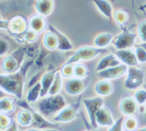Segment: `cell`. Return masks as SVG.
I'll list each match as a JSON object with an SVG mask.
<instances>
[{
	"mask_svg": "<svg viewBox=\"0 0 146 131\" xmlns=\"http://www.w3.org/2000/svg\"><path fill=\"white\" fill-rule=\"evenodd\" d=\"M35 57L24 62L17 72L0 75L1 91L13 95L17 99H23V93L26 81V76L34 62Z\"/></svg>",
	"mask_w": 146,
	"mask_h": 131,
	"instance_id": "6da1fadb",
	"label": "cell"
},
{
	"mask_svg": "<svg viewBox=\"0 0 146 131\" xmlns=\"http://www.w3.org/2000/svg\"><path fill=\"white\" fill-rule=\"evenodd\" d=\"M38 108L40 114L45 117H50L58 114L66 106V100L61 94L44 96L38 102Z\"/></svg>",
	"mask_w": 146,
	"mask_h": 131,
	"instance_id": "7a4b0ae2",
	"label": "cell"
},
{
	"mask_svg": "<svg viewBox=\"0 0 146 131\" xmlns=\"http://www.w3.org/2000/svg\"><path fill=\"white\" fill-rule=\"evenodd\" d=\"M16 104L22 108L29 110L33 115V123L31 126L34 128L46 130V129H60V126L58 123H52L47 120L44 116L38 111H35L33 107L29 105V103L24 99H17Z\"/></svg>",
	"mask_w": 146,
	"mask_h": 131,
	"instance_id": "3957f363",
	"label": "cell"
},
{
	"mask_svg": "<svg viewBox=\"0 0 146 131\" xmlns=\"http://www.w3.org/2000/svg\"><path fill=\"white\" fill-rule=\"evenodd\" d=\"M25 56L26 53L23 47L13 50L12 53L7 55L2 59L1 62V70L7 73L17 72L23 65Z\"/></svg>",
	"mask_w": 146,
	"mask_h": 131,
	"instance_id": "277c9868",
	"label": "cell"
},
{
	"mask_svg": "<svg viewBox=\"0 0 146 131\" xmlns=\"http://www.w3.org/2000/svg\"><path fill=\"white\" fill-rule=\"evenodd\" d=\"M29 29L28 21L23 15H15L9 19V24L7 31L15 37L19 43L26 42L23 35Z\"/></svg>",
	"mask_w": 146,
	"mask_h": 131,
	"instance_id": "5b68a950",
	"label": "cell"
},
{
	"mask_svg": "<svg viewBox=\"0 0 146 131\" xmlns=\"http://www.w3.org/2000/svg\"><path fill=\"white\" fill-rule=\"evenodd\" d=\"M108 52L107 49L99 48L93 46L85 45L78 48L69 59L65 62L66 64H76L79 61L91 60L100 55L105 54Z\"/></svg>",
	"mask_w": 146,
	"mask_h": 131,
	"instance_id": "8992f818",
	"label": "cell"
},
{
	"mask_svg": "<svg viewBox=\"0 0 146 131\" xmlns=\"http://www.w3.org/2000/svg\"><path fill=\"white\" fill-rule=\"evenodd\" d=\"M145 72L136 67H129L124 87L129 90H135L143 84Z\"/></svg>",
	"mask_w": 146,
	"mask_h": 131,
	"instance_id": "52a82bcc",
	"label": "cell"
},
{
	"mask_svg": "<svg viewBox=\"0 0 146 131\" xmlns=\"http://www.w3.org/2000/svg\"><path fill=\"white\" fill-rule=\"evenodd\" d=\"M82 94L79 95L78 100L68 106H65L61 110L56 116L53 118L54 121L57 123H68L74 120L78 115V110L80 108V102H81Z\"/></svg>",
	"mask_w": 146,
	"mask_h": 131,
	"instance_id": "ba28073f",
	"label": "cell"
},
{
	"mask_svg": "<svg viewBox=\"0 0 146 131\" xmlns=\"http://www.w3.org/2000/svg\"><path fill=\"white\" fill-rule=\"evenodd\" d=\"M121 31V33L113 38L112 45L117 50L131 48L135 45L137 34L130 32L127 28Z\"/></svg>",
	"mask_w": 146,
	"mask_h": 131,
	"instance_id": "9c48e42d",
	"label": "cell"
},
{
	"mask_svg": "<svg viewBox=\"0 0 146 131\" xmlns=\"http://www.w3.org/2000/svg\"><path fill=\"white\" fill-rule=\"evenodd\" d=\"M86 111L90 119V126L93 129H97L98 125L95 120V116L98 111L104 106V101L100 97H94L83 100Z\"/></svg>",
	"mask_w": 146,
	"mask_h": 131,
	"instance_id": "30bf717a",
	"label": "cell"
},
{
	"mask_svg": "<svg viewBox=\"0 0 146 131\" xmlns=\"http://www.w3.org/2000/svg\"><path fill=\"white\" fill-rule=\"evenodd\" d=\"M89 77L86 78H70L65 83V91L71 96L80 95L87 88L89 84Z\"/></svg>",
	"mask_w": 146,
	"mask_h": 131,
	"instance_id": "8fae6325",
	"label": "cell"
},
{
	"mask_svg": "<svg viewBox=\"0 0 146 131\" xmlns=\"http://www.w3.org/2000/svg\"><path fill=\"white\" fill-rule=\"evenodd\" d=\"M128 68L129 67L127 65L121 63L117 66L107 68L106 70L97 72V74L98 77L104 80H115L124 75L128 72Z\"/></svg>",
	"mask_w": 146,
	"mask_h": 131,
	"instance_id": "7c38bea8",
	"label": "cell"
},
{
	"mask_svg": "<svg viewBox=\"0 0 146 131\" xmlns=\"http://www.w3.org/2000/svg\"><path fill=\"white\" fill-rule=\"evenodd\" d=\"M138 104L135 99L130 96L121 98L119 103V110L125 116H135L138 112Z\"/></svg>",
	"mask_w": 146,
	"mask_h": 131,
	"instance_id": "4fadbf2b",
	"label": "cell"
},
{
	"mask_svg": "<svg viewBox=\"0 0 146 131\" xmlns=\"http://www.w3.org/2000/svg\"><path fill=\"white\" fill-rule=\"evenodd\" d=\"M61 70L60 68H57L56 69L52 70H47V72H44L42 75L41 80H40V83H41V95L40 98H43L48 94L49 90L54 80L55 75L56 72H59Z\"/></svg>",
	"mask_w": 146,
	"mask_h": 131,
	"instance_id": "5bb4252c",
	"label": "cell"
},
{
	"mask_svg": "<svg viewBox=\"0 0 146 131\" xmlns=\"http://www.w3.org/2000/svg\"><path fill=\"white\" fill-rule=\"evenodd\" d=\"M116 55L122 63L127 65L128 67H136L139 63L135 51L131 48L117 50Z\"/></svg>",
	"mask_w": 146,
	"mask_h": 131,
	"instance_id": "9a60e30c",
	"label": "cell"
},
{
	"mask_svg": "<svg viewBox=\"0 0 146 131\" xmlns=\"http://www.w3.org/2000/svg\"><path fill=\"white\" fill-rule=\"evenodd\" d=\"M95 120L98 126L111 127L115 122L114 121L110 110L107 106H103L98 111L95 116Z\"/></svg>",
	"mask_w": 146,
	"mask_h": 131,
	"instance_id": "2e32d148",
	"label": "cell"
},
{
	"mask_svg": "<svg viewBox=\"0 0 146 131\" xmlns=\"http://www.w3.org/2000/svg\"><path fill=\"white\" fill-rule=\"evenodd\" d=\"M48 29L50 31L53 32L56 35L58 41V47L57 50L59 51H68L72 50L74 46L71 41L65 35H64L62 32L57 30L55 27H54L52 24L48 25Z\"/></svg>",
	"mask_w": 146,
	"mask_h": 131,
	"instance_id": "e0dca14e",
	"label": "cell"
},
{
	"mask_svg": "<svg viewBox=\"0 0 146 131\" xmlns=\"http://www.w3.org/2000/svg\"><path fill=\"white\" fill-rule=\"evenodd\" d=\"M29 29L36 32L38 34L42 33L47 27V23L44 16L39 14H34L28 20Z\"/></svg>",
	"mask_w": 146,
	"mask_h": 131,
	"instance_id": "ac0fdd59",
	"label": "cell"
},
{
	"mask_svg": "<svg viewBox=\"0 0 146 131\" xmlns=\"http://www.w3.org/2000/svg\"><path fill=\"white\" fill-rule=\"evenodd\" d=\"M121 64V61L117 57L116 55H107L102 57L100 59V61L98 62L95 70H96L97 72H100V71L106 70L107 68L117 66V65H119Z\"/></svg>",
	"mask_w": 146,
	"mask_h": 131,
	"instance_id": "d6986e66",
	"label": "cell"
},
{
	"mask_svg": "<svg viewBox=\"0 0 146 131\" xmlns=\"http://www.w3.org/2000/svg\"><path fill=\"white\" fill-rule=\"evenodd\" d=\"M35 7L38 13L43 16H47L52 12L54 7V0H38L35 3Z\"/></svg>",
	"mask_w": 146,
	"mask_h": 131,
	"instance_id": "ffe728a7",
	"label": "cell"
},
{
	"mask_svg": "<svg viewBox=\"0 0 146 131\" xmlns=\"http://www.w3.org/2000/svg\"><path fill=\"white\" fill-rule=\"evenodd\" d=\"M50 50H47L43 44H41V48H40V51L39 54L35 57L34 59V62L33 64L32 67H33V69L36 70L37 72L40 71L42 68L44 67L45 63L47 62V57L50 55Z\"/></svg>",
	"mask_w": 146,
	"mask_h": 131,
	"instance_id": "44dd1931",
	"label": "cell"
},
{
	"mask_svg": "<svg viewBox=\"0 0 146 131\" xmlns=\"http://www.w3.org/2000/svg\"><path fill=\"white\" fill-rule=\"evenodd\" d=\"M114 85L111 82L107 80L99 81L95 86V90L100 96H106L111 94L114 91Z\"/></svg>",
	"mask_w": 146,
	"mask_h": 131,
	"instance_id": "7402d4cb",
	"label": "cell"
},
{
	"mask_svg": "<svg viewBox=\"0 0 146 131\" xmlns=\"http://www.w3.org/2000/svg\"><path fill=\"white\" fill-rule=\"evenodd\" d=\"M93 1L98 9L101 11L107 18H108L111 23L112 19V7L107 0H89Z\"/></svg>",
	"mask_w": 146,
	"mask_h": 131,
	"instance_id": "603a6c76",
	"label": "cell"
},
{
	"mask_svg": "<svg viewBox=\"0 0 146 131\" xmlns=\"http://www.w3.org/2000/svg\"><path fill=\"white\" fill-rule=\"evenodd\" d=\"M16 120L19 125L24 127L31 126L33 123V115L29 110L23 108L16 115Z\"/></svg>",
	"mask_w": 146,
	"mask_h": 131,
	"instance_id": "cb8c5ba5",
	"label": "cell"
},
{
	"mask_svg": "<svg viewBox=\"0 0 146 131\" xmlns=\"http://www.w3.org/2000/svg\"><path fill=\"white\" fill-rule=\"evenodd\" d=\"M16 110V101L8 96L2 97L0 100V111L7 114H12Z\"/></svg>",
	"mask_w": 146,
	"mask_h": 131,
	"instance_id": "d4e9b609",
	"label": "cell"
},
{
	"mask_svg": "<svg viewBox=\"0 0 146 131\" xmlns=\"http://www.w3.org/2000/svg\"><path fill=\"white\" fill-rule=\"evenodd\" d=\"M43 45L49 50H54L58 47V41L56 35L52 31L45 33L43 38Z\"/></svg>",
	"mask_w": 146,
	"mask_h": 131,
	"instance_id": "484cf974",
	"label": "cell"
},
{
	"mask_svg": "<svg viewBox=\"0 0 146 131\" xmlns=\"http://www.w3.org/2000/svg\"><path fill=\"white\" fill-rule=\"evenodd\" d=\"M41 89L42 87L40 82H38L32 87L30 88L28 94H27V102L29 104L38 102L39 98H40V95H41Z\"/></svg>",
	"mask_w": 146,
	"mask_h": 131,
	"instance_id": "4316f807",
	"label": "cell"
},
{
	"mask_svg": "<svg viewBox=\"0 0 146 131\" xmlns=\"http://www.w3.org/2000/svg\"><path fill=\"white\" fill-rule=\"evenodd\" d=\"M113 40V35L108 33H102L95 38L94 43L99 48H105L111 43Z\"/></svg>",
	"mask_w": 146,
	"mask_h": 131,
	"instance_id": "83f0119b",
	"label": "cell"
},
{
	"mask_svg": "<svg viewBox=\"0 0 146 131\" xmlns=\"http://www.w3.org/2000/svg\"><path fill=\"white\" fill-rule=\"evenodd\" d=\"M139 121L135 116H127L123 118V128L126 131H137Z\"/></svg>",
	"mask_w": 146,
	"mask_h": 131,
	"instance_id": "f1b7e54d",
	"label": "cell"
},
{
	"mask_svg": "<svg viewBox=\"0 0 146 131\" xmlns=\"http://www.w3.org/2000/svg\"><path fill=\"white\" fill-rule=\"evenodd\" d=\"M114 19L117 24L119 26L121 29L123 30L126 29V23L129 19V14L126 10L122 9L117 10L114 14Z\"/></svg>",
	"mask_w": 146,
	"mask_h": 131,
	"instance_id": "f546056e",
	"label": "cell"
},
{
	"mask_svg": "<svg viewBox=\"0 0 146 131\" xmlns=\"http://www.w3.org/2000/svg\"><path fill=\"white\" fill-rule=\"evenodd\" d=\"M23 47L25 53H26V55L30 58L33 59L39 54L40 48H41V44L38 43V42L27 43Z\"/></svg>",
	"mask_w": 146,
	"mask_h": 131,
	"instance_id": "4dcf8cb0",
	"label": "cell"
},
{
	"mask_svg": "<svg viewBox=\"0 0 146 131\" xmlns=\"http://www.w3.org/2000/svg\"><path fill=\"white\" fill-rule=\"evenodd\" d=\"M62 88V74H61L60 70L59 72H56V75H55L54 80L52 84L51 87H50V90H49L48 95L52 96V95L59 94L60 92L61 89Z\"/></svg>",
	"mask_w": 146,
	"mask_h": 131,
	"instance_id": "1f68e13d",
	"label": "cell"
},
{
	"mask_svg": "<svg viewBox=\"0 0 146 131\" xmlns=\"http://www.w3.org/2000/svg\"><path fill=\"white\" fill-rule=\"evenodd\" d=\"M89 77L88 69L85 65L81 63H76L74 65V77L86 78Z\"/></svg>",
	"mask_w": 146,
	"mask_h": 131,
	"instance_id": "d6a6232c",
	"label": "cell"
},
{
	"mask_svg": "<svg viewBox=\"0 0 146 131\" xmlns=\"http://www.w3.org/2000/svg\"><path fill=\"white\" fill-rule=\"evenodd\" d=\"M74 65L75 64H64L61 67L60 70V72L62 77H66V78L74 77Z\"/></svg>",
	"mask_w": 146,
	"mask_h": 131,
	"instance_id": "836d02e7",
	"label": "cell"
},
{
	"mask_svg": "<svg viewBox=\"0 0 146 131\" xmlns=\"http://www.w3.org/2000/svg\"><path fill=\"white\" fill-rule=\"evenodd\" d=\"M13 119L12 117L10 116L9 114L5 113H1L0 116V128L1 130H5L7 128L9 127L13 122Z\"/></svg>",
	"mask_w": 146,
	"mask_h": 131,
	"instance_id": "e575fe53",
	"label": "cell"
},
{
	"mask_svg": "<svg viewBox=\"0 0 146 131\" xmlns=\"http://www.w3.org/2000/svg\"><path fill=\"white\" fill-rule=\"evenodd\" d=\"M135 53L139 63H146V50L143 47L135 45Z\"/></svg>",
	"mask_w": 146,
	"mask_h": 131,
	"instance_id": "d590c367",
	"label": "cell"
},
{
	"mask_svg": "<svg viewBox=\"0 0 146 131\" xmlns=\"http://www.w3.org/2000/svg\"><path fill=\"white\" fill-rule=\"evenodd\" d=\"M38 35L39 34L37 33L36 32L29 29L23 34V37L26 42L28 43H35L38 41Z\"/></svg>",
	"mask_w": 146,
	"mask_h": 131,
	"instance_id": "8d00e7d4",
	"label": "cell"
},
{
	"mask_svg": "<svg viewBox=\"0 0 146 131\" xmlns=\"http://www.w3.org/2000/svg\"><path fill=\"white\" fill-rule=\"evenodd\" d=\"M10 47H11V45H10L9 41L6 38L1 37V39H0V49H1L0 54H1V57H3V56L5 57L7 55H9L8 53L10 50Z\"/></svg>",
	"mask_w": 146,
	"mask_h": 131,
	"instance_id": "74e56055",
	"label": "cell"
},
{
	"mask_svg": "<svg viewBox=\"0 0 146 131\" xmlns=\"http://www.w3.org/2000/svg\"><path fill=\"white\" fill-rule=\"evenodd\" d=\"M134 99L138 105H143L146 103V89H142L137 91L134 94Z\"/></svg>",
	"mask_w": 146,
	"mask_h": 131,
	"instance_id": "f35d334b",
	"label": "cell"
},
{
	"mask_svg": "<svg viewBox=\"0 0 146 131\" xmlns=\"http://www.w3.org/2000/svg\"><path fill=\"white\" fill-rule=\"evenodd\" d=\"M138 33L143 43H146V20H143L138 24Z\"/></svg>",
	"mask_w": 146,
	"mask_h": 131,
	"instance_id": "ab89813d",
	"label": "cell"
},
{
	"mask_svg": "<svg viewBox=\"0 0 146 131\" xmlns=\"http://www.w3.org/2000/svg\"><path fill=\"white\" fill-rule=\"evenodd\" d=\"M123 118H119V119H117V121H115L114 125L111 126L107 131H123Z\"/></svg>",
	"mask_w": 146,
	"mask_h": 131,
	"instance_id": "60d3db41",
	"label": "cell"
},
{
	"mask_svg": "<svg viewBox=\"0 0 146 131\" xmlns=\"http://www.w3.org/2000/svg\"><path fill=\"white\" fill-rule=\"evenodd\" d=\"M4 131H18V126L15 120H13L12 124L9 127L7 128Z\"/></svg>",
	"mask_w": 146,
	"mask_h": 131,
	"instance_id": "b9f144b4",
	"label": "cell"
},
{
	"mask_svg": "<svg viewBox=\"0 0 146 131\" xmlns=\"http://www.w3.org/2000/svg\"><path fill=\"white\" fill-rule=\"evenodd\" d=\"M8 24H9V20H3L1 19V21H0V25H1V29L7 30L8 29Z\"/></svg>",
	"mask_w": 146,
	"mask_h": 131,
	"instance_id": "7bdbcfd3",
	"label": "cell"
},
{
	"mask_svg": "<svg viewBox=\"0 0 146 131\" xmlns=\"http://www.w3.org/2000/svg\"><path fill=\"white\" fill-rule=\"evenodd\" d=\"M145 9H146V3L145 4H143V5L140 6L139 10H141V11H145Z\"/></svg>",
	"mask_w": 146,
	"mask_h": 131,
	"instance_id": "ee69618b",
	"label": "cell"
},
{
	"mask_svg": "<svg viewBox=\"0 0 146 131\" xmlns=\"http://www.w3.org/2000/svg\"><path fill=\"white\" fill-rule=\"evenodd\" d=\"M26 131H43V130H40V129L38 128H32L27 129Z\"/></svg>",
	"mask_w": 146,
	"mask_h": 131,
	"instance_id": "f6af8a7d",
	"label": "cell"
},
{
	"mask_svg": "<svg viewBox=\"0 0 146 131\" xmlns=\"http://www.w3.org/2000/svg\"><path fill=\"white\" fill-rule=\"evenodd\" d=\"M138 45L141 46V47H143V48L146 50V43H141V44H138Z\"/></svg>",
	"mask_w": 146,
	"mask_h": 131,
	"instance_id": "bcb514c9",
	"label": "cell"
},
{
	"mask_svg": "<svg viewBox=\"0 0 146 131\" xmlns=\"http://www.w3.org/2000/svg\"><path fill=\"white\" fill-rule=\"evenodd\" d=\"M43 131H61L59 129H46L43 130Z\"/></svg>",
	"mask_w": 146,
	"mask_h": 131,
	"instance_id": "7dc6e473",
	"label": "cell"
},
{
	"mask_svg": "<svg viewBox=\"0 0 146 131\" xmlns=\"http://www.w3.org/2000/svg\"><path fill=\"white\" fill-rule=\"evenodd\" d=\"M137 131H146V126L145 127L142 128H141V129H138Z\"/></svg>",
	"mask_w": 146,
	"mask_h": 131,
	"instance_id": "c3c4849f",
	"label": "cell"
},
{
	"mask_svg": "<svg viewBox=\"0 0 146 131\" xmlns=\"http://www.w3.org/2000/svg\"><path fill=\"white\" fill-rule=\"evenodd\" d=\"M86 131H100V130H99V129H93V130H86Z\"/></svg>",
	"mask_w": 146,
	"mask_h": 131,
	"instance_id": "681fc988",
	"label": "cell"
},
{
	"mask_svg": "<svg viewBox=\"0 0 146 131\" xmlns=\"http://www.w3.org/2000/svg\"><path fill=\"white\" fill-rule=\"evenodd\" d=\"M143 87H144V89H146V84H144ZM145 108H146V106H145ZM145 119H146V110H145Z\"/></svg>",
	"mask_w": 146,
	"mask_h": 131,
	"instance_id": "f907efd6",
	"label": "cell"
},
{
	"mask_svg": "<svg viewBox=\"0 0 146 131\" xmlns=\"http://www.w3.org/2000/svg\"><path fill=\"white\" fill-rule=\"evenodd\" d=\"M134 1L135 0H131V3H132V7H134Z\"/></svg>",
	"mask_w": 146,
	"mask_h": 131,
	"instance_id": "816d5d0a",
	"label": "cell"
},
{
	"mask_svg": "<svg viewBox=\"0 0 146 131\" xmlns=\"http://www.w3.org/2000/svg\"><path fill=\"white\" fill-rule=\"evenodd\" d=\"M111 1H114V0H111Z\"/></svg>",
	"mask_w": 146,
	"mask_h": 131,
	"instance_id": "f5cc1de1",
	"label": "cell"
}]
</instances>
